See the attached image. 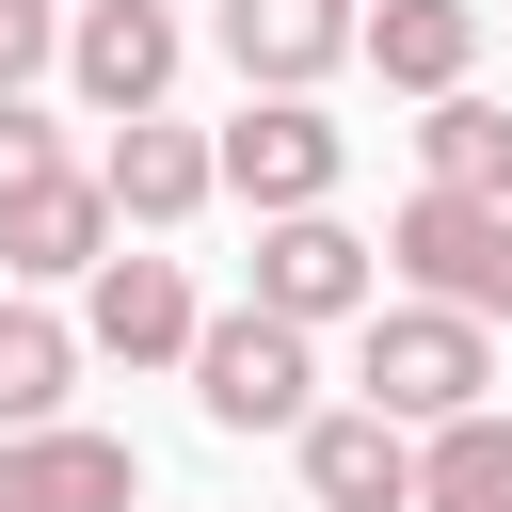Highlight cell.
<instances>
[{
	"label": "cell",
	"mask_w": 512,
	"mask_h": 512,
	"mask_svg": "<svg viewBox=\"0 0 512 512\" xmlns=\"http://www.w3.org/2000/svg\"><path fill=\"white\" fill-rule=\"evenodd\" d=\"M352 400H384L400 432L480 416V400H496V320H464V304H432V288L368 304V336H352Z\"/></svg>",
	"instance_id": "cell-1"
},
{
	"label": "cell",
	"mask_w": 512,
	"mask_h": 512,
	"mask_svg": "<svg viewBox=\"0 0 512 512\" xmlns=\"http://www.w3.org/2000/svg\"><path fill=\"white\" fill-rule=\"evenodd\" d=\"M192 400H208V432H304L320 416V336L272 320V304H224L192 336Z\"/></svg>",
	"instance_id": "cell-2"
},
{
	"label": "cell",
	"mask_w": 512,
	"mask_h": 512,
	"mask_svg": "<svg viewBox=\"0 0 512 512\" xmlns=\"http://www.w3.org/2000/svg\"><path fill=\"white\" fill-rule=\"evenodd\" d=\"M384 272L464 304V320H512V192H432L416 176V208L384 224Z\"/></svg>",
	"instance_id": "cell-3"
},
{
	"label": "cell",
	"mask_w": 512,
	"mask_h": 512,
	"mask_svg": "<svg viewBox=\"0 0 512 512\" xmlns=\"http://www.w3.org/2000/svg\"><path fill=\"white\" fill-rule=\"evenodd\" d=\"M336 176H352V128L320 112V96H240V128H224V192L272 224V208H336Z\"/></svg>",
	"instance_id": "cell-4"
},
{
	"label": "cell",
	"mask_w": 512,
	"mask_h": 512,
	"mask_svg": "<svg viewBox=\"0 0 512 512\" xmlns=\"http://www.w3.org/2000/svg\"><path fill=\"white\" fill-rule=\"evenodd\" d=\"M256 304L304 320V336H320V320H368V304H384V240H352L336 208H272V224H256Z\"/></svg>",
	"instance_id": "cell-5"
},
{
	"label": "cell",
	"mask_w": 512,
	"mask_h": 512,
	"mask_svg": "<svg viewBox=\"0 0 512 512\" xmlns=\"http://www.w3.org/2000/svg\"><path fill=\"white\" fill-rule=\"evenodd\" d=\"M208 32L240 64V96H320L336 64H368V0H224Z\"/></svg>",
	"instance_id": "cell-6"
},
{
	"label": "cell",
	"mask_w": 512,
	"mask_h": 512,
	"mask_svg": "<svg viewBox=\"0 0 512 512\" xmlns=\"http://www.w3.org/2000/svg\"><path fill=\"white\" fill-rule=\"evenodd\" d=\"M176 0H64V80L96 96V112H160L176 96Z\"/></svg>",
	"instance_id": "cell-7"
},
{
	"label": "cell",
	"mask_w": 512,
	"mask_h": 512,
	"mask_svg": "<svg viewBox=\"0 0 512 512\" xmlns=\"http://www.w3.org/2000/svg\"><path fill=\"white\" fill-rule=\"evenodd\" d=\"M80 336H96L112 368H192L208 304H192L176 256H96V272H80Z\"/></svg>",
	"instance_id": "cell-8"
},
{
	"label": "cell",
	"mask_w": 512,
	"mask_h": 512,
	"mask_svg": "<svg viewBox=\"0 0 512 512\" xmlns=\"http://www.w3.org/2000/svg\"><path fill=\"white\" fill-rule=\"evenodd\" d=\"M112 240H128V208H112L96 160H64V176H32V192L0 208V272H16V288H80Z\"/></svg>",
	"instance_id": "cell-9"
},
{
	"label": "cell",
	"mask_w": 512,
	"mask_h": 512,
	"mask_svg": "<svg viewBox=\"0 0 512 512\" xmlns=\"http://www.w3.org/2000/svg\"><path fill=\"white\" fill-rule=\"evenodd\" d=\"M0 512H144V448L128 432H80V416L0 432Z\"/></svg>",
	"instance_id": "cell-10"
},
{
	"label": "cell",
	"mask_w": 512,
	"mask_h": 512,
	"mask_svg": "<svg viewBox=\"0 0 512 512\" xmlns=\"http://www.w3.org/2000/svg\"><path fill=\"white\" fill-rule=\"evenodd\" d=\"M96 176H112V208H128V224H192V208L224 192V128H176V112H112Z\"/></svg>",
	"instance_id": "cell-11"
},
{
	"label": "cell",
	"mask_w": 512,
	"mask_h": 512,
	"mask_svg": "<svg viewBox=\"0 0 512 512\" xmlns=\"http://www.w3.org/2000/svg\"><path fill=\"white\" fill-rule=\"evenodd\" d=\"M288 448H304V496H320V512H416V432H400L384 400H336V416H304Z\"/></svg>",
	"instance_id": "cell-12"
},
{
	"label": "cell",
	"mask_w": 512,
	"mask_h": 512,
	"mask_svg": "<svg viewBox=\"0 0 512 512\" xmlns=\"http://www.w3.org/2000/svg\"><path fill=\"white\" fill-rule=\"evenodd\" d=\"M368 64L384 96H448L480 64V0H368Z\"/></svg>",
	"instance_id": "cell-13"
},
{
	"label": "cell",
	"mask_w": 512,
	"mask_h": 512,
	"mask_svg": "<svg viewBox=\"0 0 512 512\" xmlns=\"http://www.w3.org/2000/svg\"><path fill=\"white\" fill-rule=\"evenodd\" d=\"M416 512H512V416H432L416 432Z\"/></svg>",
	"instance_id": "cell-14"
},
{
	"label": "cell",
	"mask_w": 512,
	"mask_h": 512,
	"mask_svg": "<svg viewBox=\"0 0 512 512\" xmlns=\"http://www.w3.org/2000/svg\"><path fill=\"white\" fill-rule=\"evenodd\" d=\"M80 352H96V336H80V320H48V304L16 288V304H0V432H48V416H64V384H80Z\"/></svg>",
	"instance_id": "cell-15"
},
{
	"label": "cell",
	"mask_w": 512,
	"mask_h": 512,
	"mask_svg": "<svg viewBox=\"0 0 512 512\" xmlns=\"http://www.w3.org/2000/svg\"><path fill=\"white\" fill-rule=\"evenodd\" d=\"M416 160H432V192H512V112L496 96H432V128H416Z\"/></svg>",
	"instance_id": "cell-16"
},
{
	"label": "cell",
	"mask_w": 512,
	"mask_h": 512,
	"mask_svg": "<svg viewBox=\"0 0 512 512\" xmlns=\"http://www.w3.org/2000/svg\"><path fill=\"white\" fill-rule=\"evenodd\" d=\"M64 64V0H0V96H32Z\"/></svg>",
	"instance_id": "cell-17"
},
{
	"label": "cell",
	"mask_w": 512,
	"mask_h": 512,
	"mask_svg": "<svg viewBox=\"0 0 512 512\" xmlns=\"http://www.w3.org/2000/svg\"><path fill=\"white\" fill-rule=\"evenodd\" d=\"M32 176H64V128H48L32 96H0V208H16Z\"/></svg>",
	"instance_id": "cell-18"
}]
</instances>
